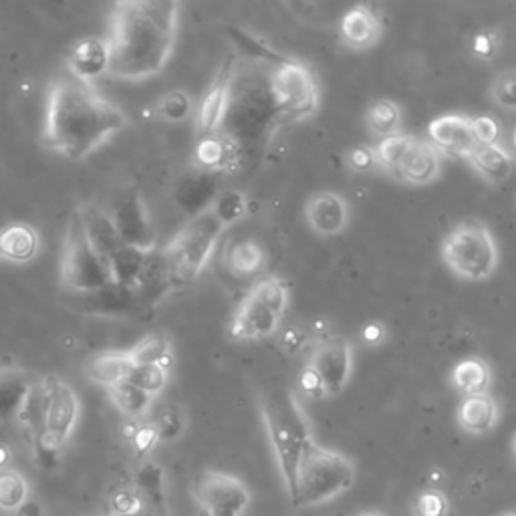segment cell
<instances>
[{"label": "cell", "mask_w": 516, "mask_h": 516, "mask_svg": "<svg viewBox=\"0 0 516 516\" xmlns=\"http://www.w3.org/2000/svg\"><path fill=\"white\" fill-rule=\"evenodd\" d=\"M180 21L174 0H125L109 17V75L142 81L158 75L172 57Z\"/></svg>", "instance_id": "cell-1"}, {"label": "cell", "mask_w": 516, "mask_h": 516, "mask_svg": "<svg viewBox=\"0 0 516 516\" xmlns=\"http://www.w3.org/2000/svg\"><path fill=\"white\" fill-rule=\"evenodd\" d=\"M125 123L119 107L91 83L65 71L53 79L47 93L43 144L67 160L79 162L121 132Z\"/></svg>", "instance_id": "cell-2"}, {"label": "cell", "mask_w": 516, "mask_h": 516, "mask_svg": "<svg viewBox=\"0 0 516 516\" xmlns=\"http://www.w3.org/2000/svg\"><path fill=\"white\" fill-rule=\"evenodd\" d=\"M355 482L353 462L311 440L297 468L295 490L291 492L293 506H315L329 502L347 492Z\"/></svg>", "instance_id": "cell-3"}, {"label": "cell", "mask_w": 516, "mask_h": 516, "mask_svg": "<svg viewBox=\"0 0 516 516\" xmlns=\"http://www.w3.org/2000/svg\"><path fill=\"white\" fill-rule=\"evenodd\" d=\"M222 232L224 226L208 208L196 214L172 238V242L164 250H160L172 289L186 287L202 275V271L210 263Z\"/></svg>", "instance_id": "cell-4"}, {"label": "cell", "mask_w": 516, "mask_h": 516, "mask_svg": "<svg viewBox=\"0 0 516 516\" xmlns=\"http://www.w3.org/2000/svg\"><path fill=\"white\" fill-rule=\"evenodd\" d=\"M261 412L273 452L277 456L283 480L291 496V492L295 490L297 468L303 450L313 440L309 426L293 396H265L261 400Z\"/></svg>", "instance_id": "cell-5"}, {"label": "cell", "mask_w": 516, "mask_h": 516, "mask_svg": "<svg viewBox=\"0 0 516 516\" xmlns=\"http://www.w3.org/2000/svg\"><path fill=\"white\" fill-rule=\"evenodd\" d=\"M442 261L458 279L480 283L498 269V246L484 222L464 220L446 234Z\"/></svg>", "instance_id": "cell-6"}, {"label": "cell", "mask_w": 516, "mask_h": 516, "mask_svg": "<svg viewBox=\"0 0 516 516\" xmlns=\"http://www.w3.org/2000/svg\"><path fill=\"white\" fill-rule=\"evenodd\" d=\"M39 383L43 390L45 414L43 432L33 446L41 464L51 468L79 422L81 404L73 387L57 375H45L39 379Z\"/></svg>", "instance_id": "cell-7"}, {"label": "cell", "mask_w": 516, "mask_h": 516, "mask_svg": "<svg viewBox=\"0 0 516 516\" xmlns=\"http://www.w3.org/2000/svg\"><path fill=\"white\" fill-rule=\"evenodd\" d=\"M61 285L71 295H89L111 285L107 265L89 244L79 212L71 216L63 238Z\"/></svg>", "instance_id": "cell-8"}, {"label": "cell", "mask_w": 516, "mask_h": 516, "mask_svg": "<svg viewBox=\"0 0 516 516\" xmlns=\"http://www.w3.org/2000/svg\"><path fill=\"white\" fill-rule=\"evenodd\" d=\"M271 95L277 111L289 121L311 117L319 107V87L309 67L281 59L271 75Z\"/></svg>", "instance_id": "cell-9"}, {"label": "cell", "mask_w": 516, "mask_h": 516, "mask_svg": "<svg viewBox=\"0 0 516 516\" xmlns=\"http://www.w3.org/2000/svg\"><path fill=\"white\" fill-rule=\"evenodd\" d=\"M107 212L125 246L156 250V230L152 226L148 206L134 186L121 188L111 198Z\"/></svg>", "instance_id": "cell-10"}, {"label": "cell", "mask_w": 516, "mask_h": 516, "mask_svg": "<svg viewBox=\"0 0 516 516\" xmlns=\"http://www.w3.org/2000/svg\"><path fill=\"white\" fill-rule=\"evenodd\" d=\"M196 500L204 516H244L250 506V492L240 478L208 470L196 484Z\"/></svg>", "instance_id": "cell-11"}, {"label": "cell", "mask_w": 516, "mask_h": 516, "mask_svg": "<svg viewBox=\"0 0 516 516\" xmlns=\"http://www.w3.org/2000/svg\"><path fill=\"white\" fill-rule=\"evenodd\" d=\"M307 365L319 375L327 398L339 396L351 377L353 347L345 337L329 333L317 339Z\"/></svg>", "instance_id": "cell-12"}, {"label": "cell", "mask_w": 516, "mask_h": 516, "mask_svg": "<svg viewBox=\"0 0 516 516\" xmlns=\"http://www.w3.org/2000/svg\"><path fill=\"white\" fill-rule=\"evenodd\" d=\"M232 87H234V65L232 59H226L216 73L214 81L206 89L198 111H196V129L200 138H208L220 132L224 125L230 105H232Z\"/></svg>", "instance_id": "cell-13"}, {"label": "cell", "mask_w": 516, "mask_h": 516, "mask_svg": "<svg viewBox=\"0 0 516 516\" xmlns=\"http://www.w3.org/2000/svg\"><path fill=\"white\" fill-rule=\"evenodd\" d=\"M349 202L331 190L315 192L305 204L307 226L323 238L339 236L349 226Z\"/></svg>", "instance_id": "cell-14"}, {"label": "cell", "mask_w": 516, "mask_h": 516, "mask_svg": "<svg viewBox=\"0 0 516 516\" xmlns=\"http://www.w3.org/2000/svg\"><path fill=\"white\" fill-rule=\"evenodd\" d=\"M428 142L442 154L466 158L478 144L472 129V117L462 113H446L430 121Z\"/></svg>", "instance_id": "cell-15"}, {"label": "cell", "mask_w": 516, "mask_h": 516, "mask_svg": "<svg viewBox=\"0 0 516 516\" xmlns=\"http://www.w3.org/2000/svg\"><path fill=\"white\" fill-rule=\"evenodd\" d=\"M281 321L283 319L271 309L246 295L234 313L230 335L236 341H261L273 337L279 331Z\"/></svg>", "instance_id": "cell-16"}, {"label": "cell", "mask_w": 516, "mask_h": 516, "mask_svg": "<svg viewBox=\"0 0 516 516\" xmlns=\"http://www.w3.org/2000/svg\"><path fill=\"white\" fill-rule=\"evenodd\" d=\"M442 172V154L422 138L412 136V142L398 166L396 180L412 184V186H426L432 184Z\"/></svg>", "instance_id": "cell-17"}, {"label": "cell", "mask_w": 516, "mask_h": 516, "mask_svg": "<svg viewBox=\"0 0 516 516\" xmlns=\"http://www.w3.org/2000/svg\"><path fill=\"white\" fill-rule=\"evenodd\" d=\"M341 43L351 51H369L381 39V21L367 5H355L339 21Z\"/></svg>", "instance_id": "cell-18"}, {"label": "cell", "mask_w": 516, "mask_h": 516, "mask_svg": "<svg viewBox=\"0 0 516 516\" xmlns=\"http://www.w3.org/2000/svg\"><path fill=\"white\" fill-rule=\"evenodd\" d=\"M79 216H81L83 230H85L89 244L101 256V261L107 265L109 258L123 246V240H121L107 208L89 206V208L79 210Z\"/></svg>", "instance_id": "cell-19"}, {"label": "cell", "mask_w": 516, "mask_h": 516, "mask_svg": "<svg viewBox=\"0 0 516 516\" xmlns=\"http://www.w3.org/2000/svg\"><path fill=\"white\" fill-rule=\"evenodd\" d=\"M65 71L85 83H93L97 77L109 71L107 43L101 39L79 41L69 53Z\"/></svg>", "instance_id": "cell-20"}, {"label": "cell", "mask_w": 516, "mask_h": 516, "mask_svg": "<svg viewBox=\"0 0 516 516\" xmlns=\"http://www.w3.org/2000/svg\"><path fill=\"white\" fill-rule=\"evenodd\" d=\"M154 252L156 250H142L123 244L107 261L111 285L132 291L146 273Z\"/></svg>", "instance_id": "cell-21"}, {"label": "cell", "mask_w": 516, "mask_h": 516, "mask_svg": "<svg viewBox=\"0 0 516 516\" xmlns=\"http://www.w3.org/2000/svg\"><path fill=\"white\" fill-rule=\"evenodd\" d=\"M31 387L33 379L25 369L0 367V424L19 418Z\"/></svg>", "instance_id": "cell-22"}, {"label": "cell", "mask_w": 516, "mask_h": 516, "mask_svg": "<svg viewBox=\"0 0 516 516\" xmlns=\"http://www.w3.org/2000/svg\"><path fill=\"white\" fill-rule=\"evenodd\" d=\"M498 422V406L492 396H466L458 408V424L472 436H484L494 430Z\"/></svg>", "instance_id": "cell-23"}, {"label": "cell", "mask_w": 516, "mask_h": 516, "mask_svg": "<svg viewBox=\"0 0 516 516\" xmlns=\"http://www.w3.org/2000/svg\"><path fill=\"white\" fill-rule=\"evenodd\" d=\"M39 250V234L33 226L15 222L0 230V258L9 263H29Z\"/></svg>", "instance_id": "cell-24"}, {"label": "cell", "mask_w": 516, "mask_h": 516, "mask_svg": "<svg viewBox=\"0 0 516 516\" xmlns=\"http://www.w3.org/2000/svg\"><path fill=\"white\" fill-rule=\"evenodd\" d=\"M470 166L488 182H504L512 172V156L504 146L498 144H476L474 150L464 158Z\"/></svg>", "instance_id": "cell-25"}, {"label": "cell", "mask_w": 516, "mask_h": 516, "mask_svg": "<svg viewBox=\"0 0 516 516\" xmlns=\"http://www.w3.org/2000/svg\"><path fill=\"white\" fill-rule=\"evenodd\" d=\"M132 367L134 365H132V359H129L127 351H103L89 359V363L85 365V375L93 383L111 390L113 385L127 381Z\"/></svg>", "instance_id": "cell-26"}, {"label": "cell", "mask_w": 516, "mask_h": 516, "mask_svg": "<svg viewBox=\"0 0 516 516\" xmlns=\"http://www.w3.org/2000/svg\"><path fill=\"white\" fill-rule=\"evenodd\" d=\"M226 267L238 279H250L261 275L267 267V252L256 240H238L226 252Z\"/></svg>", "instance_id": "cell-27"}, {"label": "cell", "mask_w": 516, "mask_h": 516, "mask_svg": "<svg viewBox=\"0 0 516 516\" xmlns=\"http://www.w3.org/2000/svg\"><path fill=\"white\" fill-rule=\"evenodd\" d=\"M452 385L454 390L466 396L486 394L492 381V371L488 363L480 357H466L452 369Z\"/></svg>", "instance_id": "cell-28"}, {"label": "cell", "mask_w": 516, "mask_h": 516, "mask_svg": "<svg viewBox=\"0 0 516 516\" xmlns=\"http://www.w3.org/2000/svg\"><path fill=\"white\" fill-rule=\"evenodd\" d=\"M402 123H404L402 107L396 101L385 97L371 103L365 113V125L379 140L402 134Z\"/></svg>", "instance_id": "cell-29"}, {"label": "cell", "mask_w": 516, "mask_h": 516, "mask_svg": "<svg viewBox=\"0 0 516 516\" xmlns=\"http://www.w3.org/2000/svg\"><path fill=\"white\" fill-rule=\"evenodd\" d=\"M196 162L206 172H222L234 164V144L230 138L214 134L208 138H200L196 148Z\"/></svg>", "instance_id": "cell-30"}, {"label": "cell", "mask_w": 516, "mask_h": 516, "mask_svg": "<svg viewBox=\"0 0 516 516\" xmlns=\"http://www.w3.org/2000/svg\"><path fill=\"white\" fill-rule=\"evenodd\" d=\"M127 355L132 359V365H158V367H164L166 371H170L174 361L172 345L168 337L158 333L140 339L132 349L127 351Z\"/></svg>", "instance_id": "cell-31"}, {"label": "cell", "mask_w": 516, "mask_h": 516, "mask_svg": "<svg viewBox=\"0 0 516 516\" xmlns=\"http://www.w3.org/2000/svg\"><path fill=\"white\" fill-rule=\"evenodd\" d=\"M109 398L113 402V406L129 420H140L144 418L150 408H152V400L148 394H144L142 390H138V387L134 383L129 381H121L117 385H113L109 390Z\"/></svg>", "instance_id": "cell-32"}, {"label": "cell", "mask_w": 516, "mask_h": 516, "mask_svg": "<svg viewBox=\"0 0 516 516\" xmlns=\"http://www.w3.org/2000/svg\"><path fill=\"white\" fill-rule=\"evenodd\" d=\"M248 295L252 299H256L261 305H265L267 309H271L275 315H279L283 319V315L287 313L289 307V291L285 287V283L279 277H263L258 279Z\"/></svg>", "instance_id": "cell-33"}, {"label": "cell", "mask_w": 516, "mask_h": 516, "mask_svg": "<svg viewBox=\"0 0 516 516\" xmlns=\"http://www.w3.org/2000/svg\"><path fill=\"white\" fill-rule=\"evenodd\" d=\"M29 500V482L19 470H0V510L15 512Z\"/></svg>", "instance_id": "cell-34"}, {"label": "cell", "mask_w": 516, "mask_h": 516, "mask_svg": "<svg viewBox=\"0 0 516 516\" xmlns=\"http://www.w3.org/2000/svg\"><path fill=\"white\" fill-rule=\"evenodd\" d=\"M410 142H412V136H408V134H398L392 138L379 140L377 146L373 148L375 158H377V168H381L385 174L396 178L398 166H400Z\"/></svg>", "instance_id": "cell-35"}, {"label": "cell", "mask_w": 516, "mask_h": 516, "mask_svg": "<svg viewBox=\"0 0 516 516\" xmlns=\"http://www.w3.org/2000/svg\"><path fill=\"white\" fill-rule=\"evenodd\" d=\"M210 210L220 220V224L228 228L248 214V198L238 190H226L214 198Z\"/></svg>", "instance_id": "cell-36"}, {"label": "cell", "mask_w": 516, "mask_h": 516, "mask_svg": "<svg viewBox=\"0 0 516 516\" xmlns=\"http://www.w3.org/2000/svg\"><path fill=\"white\" fill-rule=\"evenodd\" d=\"M136 488L150 506L164 504V470L156 462H146L138 470Z\"/></svg>", "instance_id": "cell-37"}, {"label": "cell", "mask_w": 516, "mask_h": 516, "mask_svg": "<svg viewBox=\"0 0 516 516\" xmlns=\"http://www.w3.org/2000/svg\"><path fill=\"white\" fill-rule=\"evenodd\" d=\"M168 377H170V371H166L164 367H158V365H134L132 371H129L127 381L134 383L138 390H142L150 398H156L158 394L164 392V387L168 385Z\"/></svg>", "instance_id": "cell-38"}, {"label": "cell", "mask_w": 516, "mask_h": 516, "mask_svg": "<svg viewBox=\"0 0 516 516\" xmlns=\"http://www.w3.org/2000/svg\"><path fill=\"white\" fill-rule=\"evenodd\" d=\"M148 506L138 488H123L111 496L107 516H148Z\"/></svg>", "instance_id": "cell-39"}, {"label": "cell", "mask_w": 516, "mask_h": 516, "mask_svg": "<svg viewBox=\"0 0 516 516\" xmlns=\"http://www.w3.org/2000/svg\"><path fill=\"white\" fill-rule=\"evenodd\" d=\"M490 99L504 111H516V69H504L490 83Z\"/></svg>", "instance_id": "cell-40"}, {"label": "cell", "mask_w": 516, "mask_h": 516, "mask_svg": "<svg viewBox=\"0 0 516 516\" xmlns=\"http://www.w3.org/2000/svg\"><path fill=\"white\" fill-rule=\"evenodd\" d=\"M192 107H194L192 97L186 91L176 89V91H170L162 97V101L158 105V111L164 119L178 123V121H184L192 115Z\"/></svg>", "instance_id": "cell-41"}, {"label": "cell", "mask_w": 516, "mask_h": 516, "mask_svg": "<svg viewBox=\"0 0 516 516\" xmlns=\"http://www.w3.org/2000/svg\"><path fill=\"white\" fill-rule=\"evenodd\" d=\"M129 444H132L138 460H144L160 442L158 438V430L154 424H138L134 426V430L129 432Z\"/></svg>", "instance_id": "cell-42"}, {"label": "cell", "mask_w": 516, "mask_h": 516, "mask_svg": "<svg viewBox=\"0 0 516 516\" xmlns=\"http://www.w3.org/2000/svg\"><path fill=\"white\" fill-rule=\"evenodd\" d=\"M414 514L416 516H446L448 500L440 490H424L414 500Z\"/></svg>", "instance_id": "cell-43"}, {"label": "cell", "mask_w": 516, "mask_h": 516, "mask_svg": "<svg viewBox=\"0 0 516 516\" xmlns=\"http://www.w3.org/2000/svg\"><path fill=\"white\" fill-rule=\"evenodd\" d=\"M152 424L158 430L160 442H174L184 430V418L176 408H166Z\"/></svg>", "instance_id": "cell-44"}, {"label": "cell", "mask_w": 516, "mask_h": 516, "mask_svg": "<svg viewBox=\"0 0 516 516\" xmlns=\"http://www.w3.org/2000/svg\"><path fill=\"white\" fill-rule=\"evenodd\" d=\"M472 129L478 144H498L500 140V125L492 115L472 117Z\"/></svg>", "instance_id": "cell-45"}, {"label": "cell", "mask_w": 516, "mask_h": 516, "mask_svg": "<svg viewBox=\"0 0 516 516\" xmlns=\"http://www.w3.org/2000/svg\"><path fill=\"white\" fill-rule=\"evenodd\" d=\"M347 166L357 172V174H367L371 170L377 168V158H375V150L373 148H365V146H355L347 152L345 156Z\"/></svg>", "instance_id": "cell-46"}, {"label": "cell", "mask_w": 516, "mask_h": 516, "mask_svg": "<svg viewBox=\"0 0 516 516\" xmlns=\"http://www.w3.org/2000/svg\"><path fill=\"white\" fill-rule=\"evenodd\" d=\"M299 390H301L307 398H311V400L327 398L325 387H323L319 375H317L309 365L303 369V373H301V377H299Z\"/></svg>", "instance_id": "cell-47"}, {"label": "cell", "mask_w": 516, "mask_h": 516, "mask_svg": "<svg viewBox=\"0 0 516 516\" xmlns=\"http://www.w3.org/2000/svg\"><path fill=\"white\" fill-rule=\"evenodd\" d=\"M472 47L480 59H490V57H494V53L498 49V39L494 33H480V35H476Z\"/></svg>", "instance_id": "cell-48"}, {"label": "cell", "mask_w": 516, "mask_h": 516, "mask_svg": "<svg viewBox=\"0 0 516 516\" xmlns=\"http://www.w3.org/2000/svg\"><path fill=\"white\" fill-rule=\"evenodd\" d=\"M385 337H387V331H385L383 323L373 321V323H367V325L361 329V339H363V343H367V345H371V347L381 345V343L385 341Z\"/></svg>", "instance_id": "cell-49"}, {"label": "cell", "mask_w": 516, "mask_h": 516, "mask_svg": "<svg viewBox=\"0 0 516 516\" xmlns=\"http://www.w3.org/2000/svg\"><path fill=\"white\" fill-rule=\"evenodd\" d=\"M281 343H283V349L287 353H297L303 347V343H305V335L299 329H289V331L283 333Z\"/></svg>", "instance_id": "cell-50"}, {"label": "cell", "mask_w": 516, "mask_h": 516, "mask_svg": "<svg viewBox=\"0 0 516 516\" xmlns=\"http://www.w3.org/2000/svg\"><path fill=\"white\" fill-rule=\"evenodd\" d=\"M15 516H43V508L37 500H27L21 508L15 510Z\"/></svg>", "instance_id": "cell-51"}, {"label": "cell", "mask_w": 516, "mask_h": 516, "mask_svg": "<svg viewBox=\"0 0 516 516\" xmlns=\"http://www.w3.org/2000/svg\"><path fill=\"white\" fill-rule=\"evenodd\" d=\"M11 458H13V454H11V448H9V446H5V444H0V470L9 468V462H11Z\"/></svg>", "instance_id": "cell-52"}, {"label": "cell", "mask_w": 516, "mask_h": 516, "mask_svg": "<svg viewBox=\"0 0 516 516\" xmlns=\"http://www.w3.org/2000/svg\"><path fill=\"white\" fill-rule=\"evenodd\" d=\"M512 146H514V150H516V127H514V132H512Z\"/></svg>", "instance_id": "cell-53"}, {"label": "cell", "mask_w": 516, "mask_h": 516, "mask_svg": "<svg viewBox=\"0 0 516 516\" xmlns=\"http://www.w3.org/2000/svg\"><path fill=\"white\" fill-rule=\"evenodd\" d=\"M512 452H514V456H516V434H514V438H512Z\"/></svg>", "instance_id": "cell-54"}, {"label": "cell", "mask_w": 516, "mask_h": 516, "mask_svg": "<svg viewBox=\"0 0 516 516\" xmlns=\"http://www.w3.org/2000/svg\"><path fill=\"white\" fill-rule=\"evenodd\" d=\"M361 516H383V514H379V512H365V514H361Z\"/></svg>", "instance_id": "cell-55"}, {"label": "cell", "mask_w": 516, "mask_h": 516, "mask_svg": "<svg viewBox=\"0 0 516 516\" xmlns=\"http://www.w3.org/2000/svg\"><path fill=\"white\" fill-rule=\"evenodd\" d=\"M504 516H516V514H504Z\"/></svg>", "instance_id": "cell-56"}, {"label": "cell", "mask_w": 516, "mask_h": 516, "mask_svg": "<svg viewBox=\"0 0 516 516\" xmlns=\"http://www.w3.org/2000/svg\"><path fill=\"white\" fill-rule=\"evenodd\" d=\"M105 516H107V514H105ZM148 516H150V514H148Z\"/></svg>", "instance_id": "cell-57"}]
</instances>
